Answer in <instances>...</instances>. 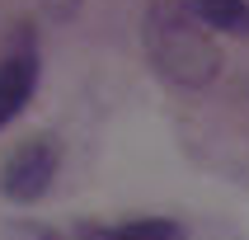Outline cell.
<instances>
[{"mask_svg": "<svg viewBox=\"0 0 249 240\" xmlns=\"http://www.w3.org/2000/svg\"><path fill=\"white\" fill-rule=\"evenodd\" d=\"M141 42H146V56L155 61V71L165 80L183 85V90H207L221 75V52H216L212 33L174 5H151L146 10Z\"/></svg>", "mask_w": 249, "mask_h": 240, "instance_id": "cell-1", "label": "cell"}, {"mask_svg": "<svg viewBox=\"0 0 249 240\" xmlns=\"http://www.w3.org/2000/svg\"><path fill=\"white\" fill-rule=\"evenodd\" d=\"M56 169H61V146L52 137H28L24 146L10 151V160L0 169V193L10 203H38L56 184Z\"/></svg>", "mask_w": 249, "mask_h": 240, "instance_id": "cell-2", "label": "cell"}, {"mask_svg": "<svg viewBox=\"0 0 249 240\" xmlns=\"http://www.w3.org/2000/svg\"><path fill=\"white\" fill-rule=\"evenodd\" d=\"M38 75H42L38 42H33V33H24V38L5 52V61H0V132L33 104V94H38Z\"/></svg>", "mask_w": 249, "mask_h": 240, "instance_id": "cell-3", "label": "cell"}, {"mask_svg": "<svg viewBox=\"0 0 249 240\" xmlns=\"http://www.w3.org/2000/svg\"><path fill=\"white\" fill-rule=\"evenodd\" d=\"M66 240H183V226L174 217H137L118 226H80Z\"/></svg>", "mask_w": 249, "mask_h": 240, "instance_id": "cell-4", "label": "cell"}, {"mask_svg": "<svg viewBox=\"0 0 249 240\" xmlns=\"http://www.w3.org/2000/svg\"><path fill=\"white\" fill-rule=\"evenodd\" d=\"M183 14L197 19L207 33L249 38V0H183Z\"/></svg>", "mask_w": 249, "mask_h": 240, "instance_id": "cell-5", "label": "cell"}]
</instances>
